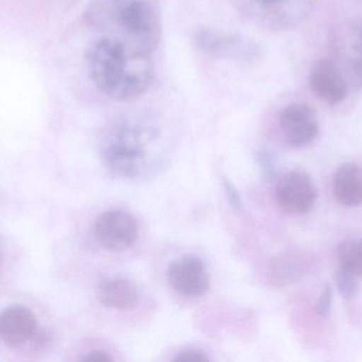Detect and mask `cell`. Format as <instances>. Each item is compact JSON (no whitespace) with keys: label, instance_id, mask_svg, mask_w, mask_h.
<instances>
[{"label":"cell","instance_id":"obj_4","mask_svg":"<svg viewBox=\"0 0 362 362\" xmlns=\"http://www.w3.org/2000/svg\"><path fill=\"white\" fill-rule=\"evenodd\" d=\"M236 12L251 25L285 31L299 25L310 11V0H231Z\"/></svg>","mask_w":362,"mask_h":362},{"label":"cell","instance_id":"obj_7","mask_svg":"<svg viewBox=\"0 0 362 362\" xmlns=\"http://www.w3.org/2000/svg\"><path fill=\"white\" fill-rule=\"evenodd\" d=\"M95 234L104 248L123 252L132 248L137 240L138 225L135 218L125 210H107L95 220Z\"/></svg>","mask_w":362,"mask_h":362},{"label":"cell","instance_id":"obj_9","mask_svg":"<svg viewBox=\"0 0 362 362\" xmlns=\"http://www.w3.org/2000/svg\"><path fill=\"white\" fill-rule=\"evenodd\" d=\"M172 288L185 297H200L210 288V276L199 257L185 255L171 264L168 272Z\"/></svg>","mask_w":362,"mask_h":362},{"label":"cell","instance_id":"obj_8","mask_svg":"<svg viewBox=\"0 0 362 362\" xmlns=\"http://www.w3.org/2000/svg\"><path fill=\"white\" fill-rule=\"evenodd\" d=\"M280 127L287 144L303 148L316 138L319 123L316 113L306 104L293 103L281 113Z\"/></svg>","mask_w":362,"mask_h":362},{"label":"cell","instance_id":"obj_12","mask_svg":"<svg viewBox=\"0 0 362 362\" xmlns=\"http://www.w3.org/2000/svg\"><path fill=\"white\" fill-rule=\"evenodd\" d=\"M98 300L102 305L116 310H129L139 301L137 286L124 278H105L97 286Z\"/></svg>","mask_w":362,"mask_h":362},{"label":"cell","instance_id":"obj_13","mask_svg":"<svg viewBox=\"0 0 362 362\" xmlns=\"http://www.w3.org/2000/svg\"><path fill=\"white\" fill-rule=\"evenodd\" d=\"M334 196L342 205L358 206L362 204V166L346 163L336 171L333 182Z\"/></svg>","mask_w":362,"mask_h":362},{"label":"cell","instance_id":"obj_14","mask_svg":"<svg viewBox=\"0 0 362 362\" xmlns=\"http://www.w3.org/2000/svg\"><path fill=\"white\" fill-rule=\"evenodd\" d=\"M308 259L300 253H286L276 257L269 267L270 283L274 286H286L301 278L308 267Z\"/></svg>","mask_w":362,"mask_h":362},{"label":"cell","instance_id":"obj_3","mask_svg":"<svg viewBox=\"0 0 362 362\" xmlns=\"http://www.w3.org/2000/svg\"><path fill=\"white\" fill-rule=\"evenodd\" d=\"M159 136L158 125L144 115L119 117L106 130L102 159L118 176H135L144 163L148 147Z\"/></svg>","mask_w":362,"mask_h":362},{"label":"cell","instance_id":"obj_20","mask_svg":"<svg viewBox=\"0 0 362 362\" xmlns=\"http://www.w3.org/2000/svg\"><path fill=\"white\" fill-rule=\"evenodd\" d=\"M82 361L89 362H110L114 361V358H112L108 353L104 352V351H93V352L88 353Z\"/></svg>","mask_w":362,"mask_h":362},{"label":"cell","instance_id":"obj_16","mask_svg":"<svg viewBox=\"0 0 362 362\" xmlns=\"http://www.w3.org/2000/svg\"><path fill=\"white\" fill-rule=\"evenodd\" d=\"M335 278L340 295H341L344 299L351 300L356 297L359 290L356 276H353L350 272L340 267V269L336 272Z\"/></svg>","mask_w":362,"mask_h":362},{"label":"cell","instance_id":"obj_17","mask_svg":"<svg viewBox=\"0 0 362 362\" xmlns=\"http://www.w3.org/2000/svg\"><path fill=\"white\" fill-rule=\"evenodd\" d=\"M332 300H333V293H332L331 286H325L316 304V312L319 316L325 317L329 314Z\"/></svg>","mask_w":362,"mask_h":362},{"label":"cell","instance_id":"obj_19","mask_svg":"<svg viewBox=\"0 0 362 362\" xmlns=\"http://www.w3.org/2000/svg\"><path fill=\"white\" fill-rule=\"evenodd\" d=\"M223 187H225L226 195H227L230 203H231V205L233 206L234 208L238 210L240 205V200L238 191H235L233 185L230 184L226 179L223 180Z\"/></svg>","mask_w":362,"mask_h":362},{"label":"cell","instance_id":"obj_11","mask_svg":"<svg viewBox=\"0 0 362 362\" xmlns=\"http://www.w3.org/2000/svg\"><path fill=\"white\" fill-rule=\"evenodd\" d=\"M310 83L317 97L329 104L340 103L348 94L344 76L329 61L319 62L313 68Z\"/></svg>","mask_w":362,"mask_h":362},{"label":"cell","instance_id":"obj_2","mask_svg":"<svg viewBox=\"0 0 362 362\" xmlns=\"http://www.w3.org/2000/svg\"><path fill=\"white\" fill-rule=\"evenodd\" d=\"M84 21L102 38L152 55L163 36L159 0H91Z\"/></svg>","mask_w":362,"mask_h":362},{"label":"cell","instance_id":"obj_18","mask_svg":"<svg viewBox=\"0 0 362 362\" xmlns=\"http://www.w3.org/2000/svg\"><path fill=\"white\" fill-rule=\"evenodd\" d=\"M174 361L180 362H206L209 361V358L206 354L199 352V351L189 350L181 352Z\"/></svg>","mask_w":362,"mask_h":362},{"label":"cell","instance_id":"obj_1","mask_svg":"<svg viewBox=\"0 0 362 362\" xmlns=\"http://www.w3.org/2000/svg\"><path fill=\"white\" fill-rule=\"evenodd\" d=\"M85 63L95 86L116 101L140 97L155 81L151 55L110 38L93 40L85 52Z\"/></svg>","mask_w":362,"mask_h":362},{"label":"cell","instance_id":"obj_21","mask_svg":"<svg viewBox=\"0 0 362 362\" xmlns=\"http://www.w3.org/2000/svg\"><path fill=\"white\" fill-rule=\"evenodd\" d=\"M361 36H362V33H361Z\"/></svg>","mask_w":362,"mask_h":362},{"label":"cell","instance_id":"obj_15","mask_svg":"<svg viewBox=\"0 0 362 362\" xmlns=\"http://www.w3.org/2000/svg\"><path fill=\"white\" fill-rule=\"evenodd\" d=\"M337 256L342 269L357 278H362V237L350 238L340 242Z\"/></svg>","mask_w":362,"mask_h":362},{"label":"cell","instance_id":"obj_6","mask_svg":"<svg viewBox=\"0 0 362 362\" xmlns=\"http://www.w3.org/2000/svg\"><path fill=\"white\" fill-rule=\"evenodd\" d=\"M276 198L284 212L291 215H305L314 208L318 191L308 174L293 170L279 180Z\"/></svg>","mask_w":362,"mask_h":362},{"label":"cell","instance_id":"obj_5","mask_svg":"<svg viewBox=\"0 0 362 362\" xmlns=\"http://www.w3.org/2000/svg\"><path fill=\"white\" fill-rule=\"evenodd\" d=\"M194 42L202 53L214 59L251 61L259 51L255 43L246 36L212 28L198 29Z\"/></svg>","mask_w":362,"mask_h":362},{"label":"cell","instance_id":"obj_10","mask_svg":"<svg viewBox=\"0 0 362 362\" xmlns=\"http://www.w3.org/2000/svg\"><path fill=\"white\" fill-rule=\"evenodd\" d=\"M37 320L29 308L13 305L0 314V339L8 346H21L35 339Z\"/></svg>","mask_w":362,"mask_h":362}]
</instances>
